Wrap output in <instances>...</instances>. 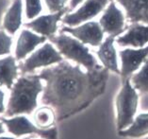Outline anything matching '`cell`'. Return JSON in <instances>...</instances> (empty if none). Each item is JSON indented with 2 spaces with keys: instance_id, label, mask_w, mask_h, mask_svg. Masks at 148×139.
Wrapping results in <instances>:
<instances>
[{
  "instance_id": "obj_13",
  "label": "cell",
  "mask_w": 148,
  "mask_h": 139,
  "mask_svg": "<svg viewBox=\"0 0 148 139\" xmlns=\"http://www.w3.org/2000/svg\"><path fill=\"white\" fill-rule=\"evenodd\" d=\"M116 43L120 46H132L135 48L146 46L148 44V25L132 24L125 35L118 36Z\"/></svg>"
},
{
  "instance_id": "obj_19",
  "label": "cell",
  "mask_w": 148,
  "mask_h": 139,
  "mask_svg": "<svg viewBox=\"0 0 148 139\" xmlns=\"http://www.w3.org/2000/svg\"><path fill=\"white\" fill-rule=\"evenodd\" d=\"M56 114L49 106H42L37 109L34 113L35 124L41 129H49L55 124Z\"/></svg>"
},
{
  "instance_id": "obj_15",
  "label": "cell",
  "mask_w": 148,
  "mask_h": 139,
  "mask_svg": "<svg viewBox=\"0 0 148 139\" xmlns=\"http://www.w3.org/2000/svg\"><path fill=\"white\" fill-rule=\"evenodd\" d=\"M115 37L109 35L99 46L96 55L104 67L116 74H120L118 66L117 51L114 46Z\"/></svg>"
},
{
  "instance_id": "obj_1",
  "label": "cell",
  "mask_w": 148,
  "mask_h": 139,
  "mask_svg": "<svg viewBox=\"0 0 148 139\" xmlns=\"http://www.w3.org/2000/svg\"><path fill=\"white\" fill-rule=\"evenodd\" d=\"M110 70L106 67L83 71L80 64L62 61L40 72L45 82L41 102L51 107L57 121L70 118L91 105L106 89Z\"/></svg>"
},
{
  "instance_id": "obj_22",
  "label": "cell",
  "mask_w": 148,
  "mask_h": 139,
  "mask_svg": "<svg viewBox=\"0 0 148 139\" xmlns=\"http://www.w3.org/2000/svg\"><path fill=\"white\" fill-rule=\"evenodd\" d=\"M12 38L4 30H0V56L9 55L12 51Z\"/></svg>"
},
{
  "instance_id": "obj_28",
  "label": "cell",
  "mask_w": 148,
  "mask_h": 139,
  "mask_svg": "<svg viewBox=\"0 0 148 139\" xmlns=\"http://www.w3.org/2000/svg\"><path fill=\"white\" fill-rule=\"evenodd\" d=\"M33 136H28V137H25V138H23V139H31Z\"/></svg>"
},
{
  "instance_id": "obj_14",
  "label": "cell",
  "mask_w": 148,
  "mask_h": 139,
  "mask_svg": "<svg viewBox=\"0 0 148 139\" xmlns=\"http://www.w3.org/2000/svg\"><path fill=\"white\" fill-rule=\"evenodd\" d=\"M126 13L131 24L148 25V0H116Z\"/></svg>"
},
{
  "instance_id": "obj_16",
  "label": "cell",
  "mask_w": 148,
  "mask_h": 139,
  "mask_svg": "<svg viewBox=\"0 0 148 139\" xmlns=\"http://www.w3.org/2000/svg\"><path fill=\"white\" fill-rule=\"evenodd\" d=\"M23 23V0H13L3 19V27L10 35H14Z\"/></svg>"
},
{
  "instance_id": "obj_8",
  "label": "cell",
  "mask_w": 148,
  "mask_h": 139,
  "mask_svg": "<svg viewBox=\"0 0 148 139\" xmlns=\"http://www.w3.org/2000/svg\"><path fill=\"white\" fill-rule=\"evenodd\" d=\"M70 33L75 38L78 39L85 45L92 46H99L104 40V33L102 27L95 21H89L77 27H64L61 28V33Z\"/></svg>"
},
{
  "instance_id": "obj_26",
  "label": "cell",
  "mask_w": 148,
  "mask_h": 139,
  "mask_svg": "<svg viewBox=\"0 0 148 139\" xmlns=\"http://www.w3.org/2000/svg\"><path fill=\"white\" fill-rule=\"evenodd\" d=\"M6 133V130L4 129V126H3V122L0 121V135L4 134Z\"/></svg>"
},
{
  "instance_id": "obj_11",
  "label": "cell",
  "mask_w": 148,
  "mask_h": 139,
  "mask_svg": "<svg viewBox=\"0 0 148 139\" xmlns=\"http://www.w3.org/2000/svg\"><path fill=\"white\" fill-rule=\"evenodd\" d=\"M119 54L122 63L120 75L123 80H125L138 70L140 65L145 62L148 58V46L140 47L139 49L125 48L121 50Z\"/></svg>"
},
{
  "instance_id": "obj_23",
  "label": "cell",
  "mask_w": 148,
  "mask_h": 139,
  "mask_svg": "<svg viewBox=\"0 0 148 139\" xmlns=\"http://www.w3.org/2000/svg\"><path fill=\"white\" fill-rule=\"evenodd\" d=\"M45 5L51 13L59 12L60 10L66 9L67 0H45Z\"/></svg>"
},
{
  "instance_id": "obj_10",
  "label": "cell",
  "mask_w": 148,
  "mask_h": 139,
  "mask_svg": "<svg viewBox=\"0 0 148 139\" xmlns=\"http://www.w3.org/2000/svg\"><path fill=\"white\" fill-rule=\"evenodd\" d=\"M68 10H69L68 9H64L59 12L38 16L35 19L25 24V27L33 30L35 33L39 35L50 38L56 34L58 30V23L60 21L61 17L67 13Z\"/></svg>"
},
{
  "instance_id": "obj_3",
  "label": "cell",
  "mask_w": 148,
  "mask_h": 139,
  "mask_svg": "<svg viewBox=\"0 0 148 139\" xmlns=\"http://www.w3.org/2000/svg\"><path fill=\"white\" fill-rule=\"evenodd\" d=\"M49 40L62 56L84 66L87 70H95L102 67V65L97 63L95 57L91 53L89 47L78 39L60 33L52 36Z\"/></svg>"
},
{
  "instance_id": "obj_20",
  "label": "cell",
  "mask_w": 148,
  "mask_h": 139,
  "mask_svg": "<svg viewBox=\"0 0 148 139\" xmlns=\"http://www.w3.org/2000/svg\"><path fill=\"white\" fill-rule=\"evenodd\" d=\"M132 86L140 94L148 93V58L143 63L140 70L130 77Z\"/></svg>"
},
{
  "instance_id": "obj_25",
  "label": "cell",
  "mask_w": 148,
  "mask_h": 139,
  "mask_svg": "<svg viewBox=\"0 0 148 139\" xmlns=\"http://www.w3.org/2000/svg\"><path fill=\"white\" fill-rule=\"evenodd\" d=\"M85 0H71L70 1V7H69V10H73L74 9H75L77 7L82 3Z\"/></svg>"
},
{
  "instance_id": "obj_5",
  "label": "cell",
  "mask_w": 148,
  "mask_h": 139,
  "mask_svg": "<svg viewBox=\"0 0 148 139\" xmlns=\"http://www.w3.org/2000/svg\"><path fill=\"white\" fill-rule=\"evenodd\" d=\"M63 61L62 55L60 53L52 43H45L40 48L33 51L23 64L19 65V69L23 75L32 73L40 67H48Z\"/></svg>"
},
{
  "instance_id": "obj_9",
  "label": "cell",
  "mask_w": 148,
  "mask_h": 139,
  "mask_svg": "<svg viewBox=\"0 0 148 139\" xmlns=\"http://www.w3.org/2000/svg\"><path fill=\"white\" fill-rule=\"evenodd\" d=\"M99 24L105 33L113 37H118L125 31V16L113 0H111L109 6L105 9L103 15L99 20Z\"/></svg>"
},
{
  "instance_id": "obj_18",
  "label": "cell",
  "mask_w": 148,
  "mask_h": 139,
  "mask_svg": "<svg viewBox=\"0 0 148 139\" xmlns=\"http://www.w3.org/2000/svg\"><path fill=\"white\" fill-rule=\"evenodd\" d=\"M118 134L123 137L140 138L148 134V113L140 114L135 118L133 124L128 129L119 131Z\"/></svg>"
},
{
  "instance_id": "obj_6",
  "label": "cell",
  "mask_w": 148,
  "mask_h": 139,
  "mask_svg": "<svg viewBox=\"0 0 148 139\" xmlns=\"http://www.w3.org/2000/svg\"><path fill=\"white\" fill-rule=\"evenodd\" d=\"M0 120L6 125L9 133L16 137L27 134H36L44 139H58L57 128L41 129L37 125L31 123L30 120L24 115H16L10 119L0 118Z\"/></svg>"
},
{
  "instance_id": "obj_12",
  "label": "cell",
  "mask_w": 148,
  "mask_h": 139,
  "mask_svg": "<svg viewBox=\"0 0 148 139\" xmlns=\"http://www.w3.org/2000/svg\"><path fill=\"white\" fill-rule=\"evenodd\" d=\"M46 37L35 33L29 30H22L15 45V58L17 61L25 59L31 54L38 46L46 42Z\"/></svg>"
},
{
  "instance_id": "obj_4",
  "label": "cell",
  "mask_w": 148,
  "mask_h": 139,
  "mask_svg": "<svg viewBox=\"0 0 148 139\" xmlns=\"http://www.w3.org/2000/svg\"><path fill=\"white\" fill-rule=\"evenodd\" d=\"M139 96L137 91L132 86L130 77L123 80V86L116 98L117 110V129L125 130L130 127L134 122V115L138 108Z\"/></svg>"
},
{
  "instance_id": "obj_24",
  "label": "cell",
  "mask_w": 148,
  "mask_h": 139,
  "mask_svg": "<svg viewBox=\"0 0 148 139\" xmlns=\"http://www.w3.org/2000/svg\"><path fill=\"white\" fill-rule=\"evenodd\" d=\"M5 98L6 94L2 89H0V114H4L6 112L5 109Z\"/></svg>"
},
{
  "instance_id": "obj_17",
  "label": "cell",
  "mask_w": 148,
  "mask_h": 139,
  "mask_svg": "<svg viewBox=\"0 0 148 139\" xmlns=\"http://www.w3.org/2000/svg\"><path fill=\"white\" fill-rule=\"evenodd\" d=\"M18 68L16 58L9 55L0 59V87L6 86L8 89H12L14 80L18 76Z\"/></svg>"
},
{
  "instance_id": "obj_2",
  "label": "cell",
  "mask_w": 148,
  "mask_h": 139,
  "mask_svg": "<svg viewBox=\"0 0 148 139\" xmlns=\"http://www.w3.org/2000/svg\"><path fill=\"white\" fill-rule=\"evenodd\" d=\"M44 91L39 75L22 76L10 89L5 118L30 115L38 106V96Z\"/></svg>"
},
{
  "instance_id": "obj_27",
  "label": "cell",
  "mask_w": 148,
  "mask_h": 139,
  "mask_svg": "<svg viewBox=\"0 0 148 139\" xmlns=\"http://www.w3.org/2000/svg\"><path fill=\"white\" fill-rule=\"evenodd\" d=\"M0 139H14V138L10 136H0Z\"/></svg>"
},
{
  "instance_id": "obj_21",
  "label": "cell",
  "mask_w": 148,
  "mask_h": 139,
  "mask_svg": "<svg viewBox=\"0 0 148 139\" xmlns=\"http://www.w3.org/2000/svg\"><path fill=\"white\" fill-rule=\"evenodd\" d=\"M26 17L28 20H33L40 15L42 10L41 0H25Z\"/></svg>"
},
{
  "instance_id": "obj_7",
  "label": "cell",
  "mask_w": 148,
  "mask_h": 139,
  "mask_svg": "<svg viewBox=\"0 0 148 139\" xmlns=\"http://www.w3.org/2000/svg\"><path fill=\"white\" fill-rule=\"evenodd\" d=\"M110 0H85V2L75 12L64 15L62 23L67 27H77L86 22H89L103 12Z\"/></svg>"
}]
</instances>
